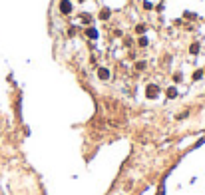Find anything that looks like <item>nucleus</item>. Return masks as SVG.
<instances>
[{"mask_svg": "<svg viewBox=\"0 0 205 195\" xmlns=\"http://www.w3.org/2000/svg\"><path fill=\"white\" fill-rule=\"evenodd\" d=\"M145 96H147L149 100L157 98V96H159V88H157L155 84H149V86H147V90H145Z\"/></svg>", "mask_w": 205, "mask_h": 195, "instance_id": "1", "label": "nucleus"}, {"mask_svg": "<svg viewBox=\"0 0 205 195\" xmlns=\"http://www.w3.org/2000/svg\"><path fill=\"white\" fill-rule=\"evenodd\" d=\"M60 10H62V14H70V12H72L70 0H62V2H60Z\"/></svg>", "mask_w": 205, "mask_h": 195, "instance_id": "2", "label": "nucleus"}, {"mask_svg": "<svg viewBox=\"0 0 205 195\" xmlns=\"http://www.w3.org/2000/svg\"><path fill=\"white\" fill-rule=\"evenodd\" d=\"M98 78L100 80H108L110 78V70H108V68H100V70H98Z\"/></svg>", "mask_w": 205, "mask_h": 195, "instance_id": "3", "label": "nucleus"}, {"mask_svg": "<svg viewBox=\"0 0 205 195\" xmlns=\"http://www.w3.org/2000/svg\"><path fill=\"white\" fill-rule=\"evenodd\" d=\"M189 52H191V54H197V52H199V44H197V42H195V44H191Z\"/></svg>", "mask_w": 205, "mask_h": 195, "instance_id": "4", "label": "nucleus"}, {"mask_svg": "<svg viewBox=\"0 0 205 195\" xmlns=\"http://www.w3.org/2000/svg\"><path fill=\"white\" fill-rule=\"evenodd\" d=\"M167 96H169V98H175V96H177V90H175V88H167Z\"/></svg>", "mask_w": 205, "mask_h": 195, "instance_id": "5", "label": "nucleus"}, {"mask_svg": "<svg viewBox=\"0 0 205 195\" xmlns=\"http://www.w3.org/2000/svg\"><path fill=\"white\" fill-rule=\"evenodd\" d=\"M88 36H90V38H98V32H96L94 28H88Z\"/></svg>", "mask_w": 205, "mask_h": 195, "instance_id": "6", "label": "nucleus"}, {"mask_svg": "<svg viewBox=\"0 0 205 195\" xmlns=\"http://www.w3.org/2000/svg\"><path fill=\"white\" fill-rule=\"evenodd\" d=\"M100 18H102V20H106V18H110V10H102V14H100Z\"/></svg>", "mask_w": 205, "mask_h": 195, "instance_id": "7", "label": "nucleus"}, {"mask_svg": "<svg viewBox=\"0 0 205 195\" xmlns=\"http://www.w3.org/2000/svg\"><path fill=\"white\" fill-rule=\"evenodd\" d=\"M135 32H137V34H143V32H145V26H143V24H139V26L135 28Z\"/></svg>", "mask_w": 205, "mask_h": 195, "instance_id": "8", "label": "nucleus"}, {"mask_svg": "<svg viewBox=\"0 0 205 195\" xmlns=\"http://www.w3.org/2000/svg\"><path fill=\"white\" fill-rule=\"evenodd\" d=\"M201 76H203V72H201V70H197V72L193 74V80H199V78H201Z\"/></svg>", "mask_w": 205, "mask_h": 195, "instance_id": "9", "label": "nucleus"}, {"mask_svg": "<svg viewBox=\"0 0 205 195\" xmlns=\"http://www.w3.org/2000/svg\"><path fill=\"white\" fill-rule=\"evenodd\" d=\"M137 44H139L141 48H143V46H147V38H139V42H137Z\"/></svg>", "mask_w": 205, "mask_h": 195, "instance_id": "10", "label": "nucleus"}, {"mask_svg": "<svg viewBox=\"0 0 205 195\" xmlns=\"http://www.w3.org/2000/svg\"><path fill=\"white\" fill-rule=\"evenodd\" d=\"M135 68H137V70H143V68H145V64H143V62H137V64H135Z\"/></svg>", "mask_w": 205, "mask_h": 195, "instance_id": "11", "label": "nucleus"}, {"mask_svg": "<svg viewBox=\"0 0 205 195\" xmlns=\"http://www.w3.org/2000/svg\"><path fill=\"white\" fill-rule=\"evenodd\" d=\"M157 195H163V185L159 187V191H157Z\"/></svg>", "mask_w": 205, "mask_h": 195, "instance_id": "12", "label": "nucleus"}, {"mask_svg": "<svg viewBox=\"0 0 205 195\" xmlns=\"http://www.w3.org/2000/svg\"><path fill=\"white\" fill-rule=\"evenodd\" d=\"M80 2H84V0H80Z\"/></svg>", "mask_w": 205, "mask_h": 195, "instance_id": "13", "label": "nucleus"}]
</instances>
